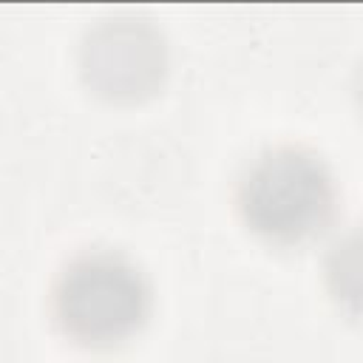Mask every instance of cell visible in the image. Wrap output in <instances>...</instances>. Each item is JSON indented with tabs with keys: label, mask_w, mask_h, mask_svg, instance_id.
Listing matches in <instances>:
<instances>
[{
	"label": "cell",
	"mask_w": 363,
	"mask_h": 363,
	"mask_svg": "<svg viewBox=\"0 0 363 363\" xmlns=\"http://www.w3.org/2000/svg\"><path fill=\"white\" fill-rule=\"evenodd\" d=\"M235 204L250 233L275 247H298L326 230L337 187L315 150L281 145L264 150L244 170Z\"/></svg>",
	"instance_id": "obj_2"
},
{
	"label": "cell",
	"mask_w": 363,
	"mask_h": 363,
	"mask_svg": "<svg viewBox=\"0 0 363 363\" xmlns=\"http://www.w3.org/2000/svg\"><path fill=\"white\" fill-rule=\"evenodd\" d=\"M51 315L71 343L116 349L150 318L147 275L119 250H82L54 278Z\"/></svg>",
	"instance_id": "obj_1"
},
{
	"label": "cell",
	"mask_w": 363,
	"mask_h": 363,
	"mask_svg": "<svg viewBox=\"0 0 363 363\" xmlns=\"http://www.w3.org/2000/svg\"><path fill=\"white\" fill-rule=\"evenodd\" d=\"M85 77L102 94H139L153 85L164 65V48L147 26L116 23L96 28L85 43Z\"/></svg>",
	"instance_id": "obj_3"
}]
</instances>
